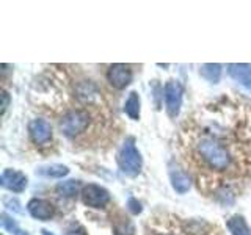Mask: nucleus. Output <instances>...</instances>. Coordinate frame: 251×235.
<instances>
[{
    "label": "nucleus",
    "mask_w": 251,
    "mask_h": 235,
    "mask_svg": "<svg viewBox=\"0 0 251 235\" xmlns=\"http://www.w3.org/2000/svg\"><path fill=\"white\" fill-rule=\"evenodd\" d=\"M182 85L177 80H170L165 85V107L171 118H176L179 115L180 105H182Z\"/></svg>",
    "instance_id": "5"
},
{
    "label": "nucleus",
    "mask_w": 251,
    "mask_h": 235,
    "mask_svg": "<svg viewBox=\"0 0 251 235\" xmlns=\"http://www.w3.org/2000/svg\"><path fill=\"white\" fill-rule=\"evenodd\" d=\"M179 151L204 194L231 190L251 176V119L242 105L222 99L187 116Z\"/></svg>",
    "instance_id": "1"
},
{
    "label": "nucleus",
    "mask_w": 251,
    "mask_h": 235,
    "mask_svg": "<svg viewBox=\"0 0 251 235\" xmlns=\"http://www.w3.org/2000/svg\"><path fill=\"white\" fill-rule=\"evenodd\" d=\"M129 209H130L132 213H140V212H141L140 202H137V199H133V198L129 199Z\"/></svg>",
    "instance_id": "21"
},
{
    "label": "nucleus",
    "mask_w": 251,
    "mask_h": 235,
    "mask_svg": "<svg viewBox=\"0 0 251 235\" xmlns=\"http://www.w3.org/2000/svg\"><path fill=\"white\" fill-rule=\"evenodd\" d=\"M39 172L47 177H63L66 176L69 169L66 166H63V164H50V166H46V168H41Z\"/></svg>",
    "instance_id": "17"
},
{
    "label": "nucleus",
    "mask_w": 251,
    "mask_h": 235,
    "mask_svg": "<svg viewBox=\"0 0 251 235\" xmlns=\"http://www.w3.org/2000/svg\"><path fill=\"white\" fill-rule=\"evenodd\" d=\"M148 235H192L175 216L154 218L149 223Z\"/></svg>",
    "instance_id": "4"
},
{
    "label": "nucleus",
    "mask_w": 251,
    "mask_h": 235,
    "mask_svg": "<svg viewBox=\"0 0 251 235\" xmlns=\"http://www.w3.org/2000/svg\"><path fill=\"white\" fill-rule=\"evenodd\" d=\"M2 224H3V227H6L8 231L10 232H18L16 231V224H14V221H10V218H8L6 215H2Z\"/></svg>",
    "instance_id": "20"
},
{
    "label": "nucleus",
    "mask_w": 251,
    "mask_h": 235,
    "mask_svg": "<svg viewBox=\"0 0 251 235\" xmlns=\"http://www.w3.org/2000/svg\"><path fill=\"white\" fill-rule=\"evenodd\" d=\"M8 107V93L3 91V105H2V113H5V110Z\"/></svg>",
    "instance_id": "22"
},
{
    "label": "nucleus",
    "mask_w": 251,
    "mask_h": 235,
    "mask_svg": "<svg viewBox=\"0 0 251 235\" xmlns=\"http://www.w3.org/2000/svg\"><path fill=\"white\" fill-rule=\"evenodd\" d=\"M227 72H229V75L235 82H239L243 88L251 93V66L250 65H237V63H232V65L227 66Z\"/></svg>",
    "instance_id": "11"
},
{
    "label": "nucleus",
    "mask_w": 251,
    "mask_h": 235,
    "mask_svg": "<svg viewBox=\"0 0 251 235\" xmlns=\"http://www.w3.org/2000/svg\"><path fill=\"white\" fill-rule=\"evenodd\" d=\"M0 184H2L5 188H8L10 191L21 193L25 190V187H27V177H25V174H22L19 171L5 169L2 172V177H0Z\"/></svg>",
    "instance_id": "9"
},
{
    "label": "nucleus",
    "mask_w": 251,
    "mask_h": 235,
    "mask_svg": "<svg viewBox=\"0 0 251 235\" xmlns=\"http://www.w3.org/2000/svg\"><path fill=\"white\" fill-rule=\"evenodd\" d=\"M108 118V112L88 108L75 102V105H71L63 112L58 119V127L68 140L78 143V141L86 138L88 132H93L100 125H105Z\"/></svg>",
    "instance_id": "2"
},
{
    "label": "nucleus",
    "mask_w": 251,
    "mask_h": 235,
    "mask_svg": "<svg viewBox=\"0 0 251 235\" xmlns=\"http://www.w3.org/2000/svg\"><path fill=\"white\" fill-rule=\"evenodd\" d=\"M132 69L127 65H123V63H116L112 65L107 70V80L110 85L116 90H124L126 86H129L132 82Z\"/></svg>",
    "instance_id": "7"
},
{
    "label": "nucleus",
    "mask_w": 251,
    "mask_h": 235,
    "mask_svg": "<svg viewBox=\"0 0 251 235\" xmlns=\"http://www.w3.org/2000/svg\"><path fill=\"white\" fill-rule=\"evenodd\" d=\"M124 110H126V115H127L130 119L133 121L140 119V96L135 91H132L129 94L127 100H126Z\"/></svg>",
    "instance_id": "13"
},
{
    "label": "nucleus",
    "mask_w": 251,
    "mask_h": 235,
    "mask_svg": "<svg viewBox=\"0 0 251 235\" xmlns=\"http://www.w3.org/2000/svg\"><path fill=\"white\" fill-rule=\"evenodd\" d=\"M66 235H86V232L80 224H71L66 229Z\"/></svg>",
    "instance_id": "19"
},
{
    "label": "nucleus",
    "mask_w": 251,
    "mask_h": 235,
    "mask_svg": "<svg viewBox=\"0 0 251 235\" xmlns=\"http://www.w3.org/2000/svg\"><path fill=\"white\" fill-rule=\"evenodd\" d=\"M82 201L88 207L104 209L110 202V194L105 188H102L96 184H88L82 190Z\"/></svg>",
    "instance_id": "6"
},
{
    "label": "nucleus",
    "mask_w": 251,
    "mask_h": 235,
    "mask_svg": "<svg viewBox=\"0 0 251 235\" xmlns=\"http://www.w3.org/2000/svg\"><path fill=\"white\" fill-rule=\"evenodd\" d=\"M28 132L36 146H49L52 141V125L46 119H33L28 124Z\"/></svg>",
    "instance_id": "8"
},
{
    "label": "nucleus",
    "mask_w": 251,
    "mask_h": 235,
    "mask_svg": "<svg viewBox=\"0 0 251 235\" xmlns=\"http://www.w3.org/2000/svg\"><path fill=\"white\" fill-rule=\"evenodd\" d=\"M57 193L60 196H65V198H73V196H75L78 193V190H80V180H66V182H60L57 185Z\"/></svg>",
    "instance_id": "15"
},
{
    "label": "nucleus",
    "mask_w": 251,
    "mask_h": 235,
    "mask_svg": "<svg viewBox=\"0 0 251 235\" xmlns=\"http://www.w3.org/2000/svg\"><path fill=\"white\" fill-rule=\"evenodd\" d=\"M170 177H171V184H173V188L184 194L188 191V188H190V177H188V174L184 171V169H179V168H173L170 171Z\"/></svg>",
    "instance_id": "12"
},
{
    "label": "nucleus",
    "mask_w": 251,
    "mask_h": 235,
    "mask_svg": "<svg viewBox=\"0 0 251 235\" xmlns=\"http://www.w3.org/2000/svg\"><path fill=\"white\" fill-rule=\"evenodd\" d=\"M118 164L126 176L135 177L140 174L143 162H141V155L133 143V138H127L121 146L120 152H118Z\"/></svg>",
    "instance_id": "3"
},
{
    "label": "nucleus",
    "mask_w": 251,
    "mask_h": 235,
    "mask_svg": "<svg viewBox=\"0 0 251 235\" xmlns=\"http://www.w3.org/2000/svg\"><path fill=\"white\" fill-rule=\"evenodd\" d=\"M16 235H27L25 232H22V231H18V232H16Z\"/></svg>",
    "instance_id": "23"
},
{
    "label": "nucleus",
    "mask_w": 251,
    "mask_h": 235,
    "mask_svg": "<svg viewBox=\"0 0 251 235\" xmlns=\"http://www.w3.org/2000/svg\"><path fill=\"white\" fill-rule=\"evenodd\" d=\"M227 229H229L232 235H250V229L245 223V219L239 215H234L227 219Z\"/></svg>",
    "instance_id": "14"
},
{
    "label": "nucleus",
    "mask_w": 251,
    "mask_h": 235,
    "mask_svg": "<svg viewBox=\"0 0 251 235\" xmlns=\"http://www.w3.org/2000/svg\"><path fill=\"white\" fill-rule=\"evenodd\" d=\"M200 74L206 78V80H209L212 83H217L220 80V75H222V66L214 65V63H210V65H202L200 69Z\"/></svg>",
    "instance_id": "16"
},
{
    "label": "nucleus",
    "mask_w": 251,
    "mask_h": 235,
    "mask_svg": "<svg viewBox=\"0 0 251 235\" xmlns=\"http://www.w3.org/2000/svg\"><path fill=\"white\" fill-rule=\"evenodd\" d=\"M115 235H133V226L129 218H121V223H116Z\"/></svg>",
    "instance_id": "18"
},
{
    "label": "nucleus",
    "mask_w": 251,
    "mask_h": 235,
    "mask_svg": "<svg viewBox=\"0 0 251 235\" xmlns=\"http://www.w3.org/2000/svg\"><path fill=\"white\" fill-rule=\"evenodd\" d=\"M27 209L31 216L41 219V221H49L55 215V206L47 199H31Z\"/></svg>",
    "instance_id": "10"
}]
</instances>
